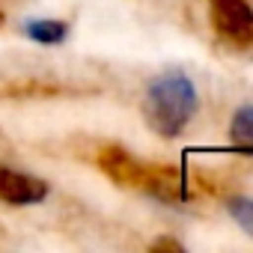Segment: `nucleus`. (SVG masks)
Segmentation results:
<instances>
[{"instance_id": "1", "label": "nucleus", "mask_w": 253, "mask_h": 253, "mask_svg": "<svg viewBox=\"0 0 253 253\" xmlns=\"http://www.w3.org/2000/svg\"><path fill=\"white\" fill-rule=\"evenodd\" d=\"M200 107L197 86L185 72H161L149 81L143 95V119L161 137H179Z\"/></svg>"}, {"instance_id": "2", "label": "nucleus", "mask_w": 253, "mask_h": 253, "mask_svg": "<svg viewBox=\"0 0 253 253\" xmlns=\"http://www.w3.org/2000/svg\"><path fill=\"white\" fill-rule=\"evenodd\" d=\"M209 9L223 42L235 48H253V9L247 0H209Z\"/></svg>"}, {"instance_id": "3", "label": "nucleus", "mask_w": 253, "mask_h": 253, "mask_svg": "<svg viewBox=\"0 0 253 253\" xmlns=\"http://www.w3.org/2000/svg\"><path fill=\"white\" fill-rule=\"evenodd\" d=\"M45 197H48V182L0 164V203L33 206V203H42Z\"/></svg>"}, {"instance_id": "4", "label": "nucleus", "mask_w": 253, "mask_h": 253, "mask_svg": "<svg viewBox=\"0 0 253 253\" xmlns=\"http://www.w3.org/2000/svg\"><path fill=\"white\" fill-rule=\"evenodd\" d=\"M229 137L238 149L253 152V104H244L235 110L232 125H229Z\"/></svg>"}, {"instance_id": "5", "label": "nucleus", "mask_w": 253, "mask_h": 253, "mask_svg": "<svg viewBox=\"0 0 253 253\" xmlns=\"http://www.w3.org/2000/svg\"><path fill=\"white\" fill-rule=\"evenodd\" d=\"M24 33L39 42V45H60L69 33V27L63 21H51V18H39V21H27L24 24Z\"/></svg>"}, {"instance_id": "6", "label": "nucleus", "mask_w": 253, "mask_h": 253, "mask_svg": "<svg viewBox=\"0 0 253 253\" xmlns=\"http://www.w3.org/2000/svg\"><path fill=\"white\" fill-rule=\"evenodd\" d=\"M229 214L235 217V223L253 238V200L250 197H235V200H229Z\"/></svg>"}, {"instance_id": "7", "label": "nucleus", "mask_w": 253, "mask_h": 253, "mask_svg": "<svg viewBox=\"0 0 253 253\" xmlns=\"http://www.w3.org/2000/svg\"><path fill=\"white\" fill-rule=\"evenodd\" d=\"M152 250H179V253H182V244L173 241V238H161V241L152 244Z\"/></svg>"}, {"instance_id": "8", "label": "nucleus", "mask_w": 253, "mask_h": 253, "mask_svg": "<svg viewBox=\"0 0 253 253\" xmlns=\"http://www.w3.org/2000/svg\"><path fill=\"white\" fill-rule=\"evenodd\" d=\"M0 24H3V12H0Z\"/></svg>"}]
</instances>
